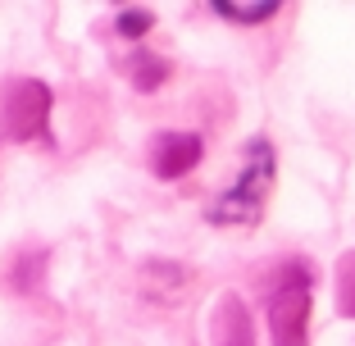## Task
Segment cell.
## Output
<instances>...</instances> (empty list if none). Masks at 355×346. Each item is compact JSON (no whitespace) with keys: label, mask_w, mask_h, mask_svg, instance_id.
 I'll return each instance as SVG.
<instances>
[{"label":"cell","mask_w":355,"mask_h":346,"mask_svg":"<svg viewBox=\"0 0 355 346\" xmlns=\"http://www.w3.org/2000/svg\"><path fill=\"white\" fill-rule=\"evenodd\" d=\"M310 305H314V269L292 260L282 269V283L269 296L273 346H310Z\"/></svg>","instance_id":"2"},{"label":"cell","mask_w":355,"mask_h":346,"mask_svg":"<svg viewBox=\"0 0 355 346\" xmlns=\"http://www.w3.org/2000/svg\"><path fill=\"white\" fill-rule=\"evenodd\" d=\"M214 10H219V19H228V23H269L273 14H278V5L264 0V5H214Z\"/></svg>","instance_id":"8"},{"label":"cell","mask_w":355,"mask_h":346,"mask_svg":"<svg viewBox=\"0 0 355 346\" xmlns=\"http://www.w3.org/2000/svg\"><path fill=\"white\" fill-rule=\"evenodd\" d=\"M337 310L346 319H355V251H346L337 260Z\"/></svg>","instance_id":"7"},{"label":"cell","mask_w":355,"mask_h":346,"mask_svg":"<svg viewBox=\"0 0 355 346\" xmlns=\"http://www.w3.org/2000/svg\"><path fill=\"white\" fill-rule=\"evenodd\" d=\"M168 78V60H159V55H132L128 60V83L137 87V92H155V87H164Z\"/></svg>","instance_id":"6"},{"label":"cell","mask_w":355,"mask_h":346,"mask_svg":"<svg viewBox=\"0 0 355 346\" xmlns=\"http://www.w3.org/2000/svg\"><path fill=\"white\" fill-rule=\"evenodd\" d=\"M51 123V87L37 78H19L5 87V132L14 141H37Z\"/></svg>","instance_id":"3"},{"label":"cell","mask_w":355,"mask_h":346,"mask_svg":"<svg viewBox=\"0 0 355 346\" xmlns=\"http://www.w3.org/2000/svg\"><path fill=\"white\" fill-rule=\"evenodd\" d=\"M200 155H205V141H200L196 132H159L155 141H150V173L173 182V178H182V173H191V168L200 164Z\"/></svg>","instance_id":"4"},{"label":"cell","mask_w":355,"mask_h":346,"mask_svg":"<svg viewBox=\"0 0 355 346\" xmlns=\"http://www.w3.org/2000/svg\"><path fill=\"white\" fill-rule=\"evenodd\" d=\"M214 346H255V328H251V310L237 296H223L219 310H214V324H209Z\"/></svg>","instance_id":"5"},{"label":"cell","mask_w":355,"mask_h":346,"mask_svg":"<svg viewBox=\"0 0 355 346\" xmlns=\"http://www.w3.org/2000/svg\"><path fill=\"white\" fill-rule=\"evenodd\" d=\"M155 28V14L141 10V5H132V10L119 14V37H128V42H137V37H146V32Z\"/></svg>","instance_id":"9"},{"label":"cell","mask_w":355,"mask_h":346,"mask_svg":"<svg viewBox=\"0 0 355 346\" xmlns=\"http://www.w3.org/2000/svg\"><path fill=\"white\" fill-rule=\"evenodd\" d=\"M269 191H273V146L264 137H251L246 141V168L209 205V223H219V228H251V223H260Z\"/></svg>","instance_id":"1"}]
</instances>
